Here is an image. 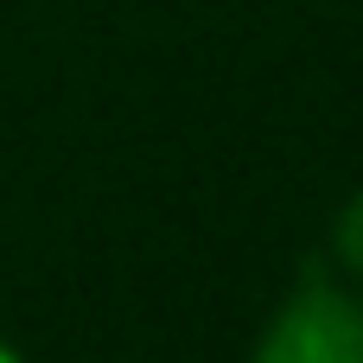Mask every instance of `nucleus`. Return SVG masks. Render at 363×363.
<instances>
[{"instance_id": "f257e3e1", "label": "nucleus", "mask_w": 363, "mask_h": 363, "mask_svg": "<svg viewBox=\"0 0 363 363\" xmlns=\"http://www.w3.org/2000/svg\"><path fill=\"white\" fill-rule=\"evenodd\" d=\"M249 363H363V300L332 274H300Z\"/></svg>"}, {"instance_id": "f03ea898", "label": "nucleus", "mask_w": 363, "mask_h": 363, "mask_svg": "<svg viewBox=\"0 0 363 363\" xmlns=\"http://www.w3.org/2000/svg\"><path fill=\"white\" fill-rule=\"evenodd\" d=\"M332 255L351 281H363V191H351L332 217Z\"/></svg>"}, {"instance_id": "7ed1b4c3", "label": "nucleus", "mask_w": 363, "mask_h": 363, "mask_svg": "<svg viewBox=\"0 0 363 363\" xmlns=\"http://www.w3.org/2000/svg\"><path fill=\"white\" fill-rule=\"evenodd\" d=\"M0 363H26V357H19V351H13V345H6V338H0Z\"/></svg>"}]
</instances>
